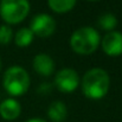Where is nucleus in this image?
Masks as SVG:
<instances>
[{
	"label": "nucleus",
	"instance_id": "nucleus-1",
	"mask_svg": "<svg viewBox=\"0 0 122 122\" xmlns=\"http://www.w3.org/2000/svg\"><path fill=\"white\" fill-rule=\"evenodd\" d=\"M110 88V78L106 70L92 68L88 70L82 78V91L89 100L103 98Z\"/></svg>",
	"mask_w": 122,
	"mask_h": 122
},
{
	"label": "nucleus",
	"instance_id": "nucleus-2",
	"mask_svg": "<svg viewBox=\"0 0 122 122\" xmlns=\"http://www.w3.org/2000/svg\"><path fill=\"white\" fill-rule=\"evenodd\" d=\"M101 44V37L97 30L90 26L80 27L70 37V46L74 52L88 56L94 53Z\"/></svg>",
	"mask_w": 122,
	"mask_h": 122
},
{
	"label": "nucleus",
	"instance_id": "nucleus-3",
	"mask_svg": "<svg viewBox=\"0 0 122 122\" xmlns=\"http://www.w3.org/2000/svg\"><path fill=\"white\" fill-rule=\"evenodd\" d=\"M2 85L11 96H21L30 88L29 72L19 65L10 66L4 74Z\"/></svg>",
	"mask_w": 122,
	"mask_h": 122
},
{
	"label": "nucleus",
	"instance_id": "nucleus-4",
	"mask_svg": "<svg viewBox=\"0 0 122 122\" xmlns=\"http://www.w3.org/2000/svg\"><path fill=\"white\" fill-rule=\"evenodd\" d=\"M30 12L29 0H1L0 17L6 24L21 23Z\"/></svg>",
	"mask_w": 122,
	"mask_h": 122
},
{
	"label": "nucleus",
	"instance_id": "nucleus-5",
	"mask_svg": "<svg viewBox=\"0 0 122 122\" xmlns=\"http://www.w3.org/2000/svg\"><path fill=\"white\" fill-rule=\"evenodd\" d=\"M55 85L61 92H72L80 85V76L71 68L61 69L55 76Z\"/></svg>",
	"mask_w": 122,
	"mask_h": 122
},
{
	"label": "nucleus",
	"instance_id": "nucleus-6",
	"mask_svg": "<svg viewBox=\"0 0 122 122\" xmlns=\"http://www.w3.org/2000/svg\"><path fill=\"white\" fill-rule=\"evenodd\" d=\"M29 29L32 31L33 36H38L41 38H46V37H50L51 35L55 33L56 21L50 14L39 13L32 18Z\"/></svg>",
	"mask_w": 122,
	"mask_h": 122
},
{
	"label": "nucleus",
	"instance_id": "nucleus-7",
	"mask_svg": "<svg viewBox=\"0 0 122 122\" xmlns=\"http://www.w3.org/2000/svg\"><path fill=\"white\" fill-rule=\"evenodd\" d=\"M102 50L110 57H117L122 55V33L117 31H110L104 35L101 41Z\"/></svg>",
	"mask_w": 122,
	"mask_h": 122
},
{
	"label": "nucleus",
	"instance_id": "nucleus-8",
	"mask_svg": "<svg viewBox=\"0 0 122 122\" xmlns=\"http://www.w3.org/2000/svg\"><path fill=\"white\" fill-rule=\"evenodd\" d=\"M32 66L37 74L45 77L51 76L55 71V62L52 57L46 53H38L37 56H35Z\"/></svg>",
	"mask_w": 122,
	"mask_h": 122
},
{
	"label": "nucleus",
	"instance_id": "nucleus-9",
	"mask_svg": "<svg viewBox=\"0 0 122 122\" xmlns=\"http://www.w3.org/2000/svg\"><path fill=\"white\" fill-rule=\"evenodd\" d=\"M21 106L15 98H6L0 103V116L6 121H13L19 117Z\"/></svg>",
	"mask_w": 122,
	"mask_h": 122
},
{
	"label": "nucleus",
	"instance_id": "nucleus-10",
	"mask_svg": "<svg viewBox=\"0 0 122 122\" xmlns=\"http://www.w3.org/2000/svg\"><path fill=\"white\" fill-rule=\"evenodd\" d=\"M47 116L52 122H63L68 116V109L64 102L55 101L47 108Z\"/></svg>",
	"mask_w": 122,
	"mask_h": 122
},
{
	"label": "nucleus",
	"instance_id": "nucleus-11",
	"mask_svg": "<svg viewBox=\"0 0 122 122\" xmlns=\"http://www.w3.org/2000/svg\"><path fill=\"white\" fill-rule=\"evenodd\" d=\"M77 0H47V5L50 10H52L56 13H68L71 11Z\"/></svg>",
	"mask_w": 122,
	"mask_h": 122
},
{
	"label": "nucleus",
	"instance_id": "nucleus-12",
	"mask_svg": "<svg viewBox=\"0 0 122 122\" xmlns=\"http://www.w3.org/2000/svg\"><path fill=\"white\" fill-rule=\"evenodd\" d=\"M33 33L29 27H23L20 29L14 37V41L19 47H26L33 41Z\"/></svg>",
	"mask_w": 122,
	"mask_h": 122
},
{
	"label": "nucleus",
	"instance_id": "nucleus-13",
	"mask_svg": "<svg viewBox=\"0 0 122 122\" xmlns=\"http://www.w3.org/2000/svg\"><path fill=\"white\" fill-rule=\"evenodd\" d=\"M97 24L102 30L110 32V31H114V29L117 26V18L113 13L108 12V13H104L98 17Z\"/></svg>",
	"mask_w": 122,
	"mask_h": 122
},
{
	"label": "nucleus",
	"instance_id": "nucleus-14",
	"mask_svg": "<svg viewBox=\"0 0 122 122\" xmlns=\"http://www.w3.org/2000/svg\"><path fill=\"white\" fill-rule=\"evenodd\" d=\"M13 39V30L7 24L0 25V44L7 45Z\"/></svg>",
	"mask_w": 122,
	"mask_h": 122
},
{
	"label": "nucleus",
	"instance_id": "nucleus-15",
	"mask_svg": "<svg viewBox=\"0 0 122 122\" xmlns=\"http://www.w3.org/2000/svg\"><path fill=\"white\" fill-rule=\"evenodd\" d=\"M52 90V85L50 84V83H41V85L38 86V92L39 94H44V95H46V94H49L50 91Z\"/></svg>",
	"mask_w": 122,
	"mask_h": 122
},
{
	"label": "nucleus",
	"instance_id": "nucleus-16",
	"mask_svg": "<svg viewBox=\"0 0 122 122\" xmlns=\"http://www.w3.org/2000/svg\"><path fill=\"white\" fill-rule=\"evenodd\" d=\"M26 122H46V121L43 120V119H30V120H27Z\"/></svg>",
	"mask_w": 122,
	"mask_h": 122
},
{
	"label": "nucleus",
	"instance_id": "nucleus-17",
	"mask_svg": "<svg viewBox=\"0 0 122 122\" xmlns=\"http://www.w3.org/2000/svg\"><path fill=\"white\" fill-rule=\"evenodd\" d=\"M0 69H1V59H0Z\"/></svg>",
	"mask_w": 122,
	"mask_h": 122
},
{
	"label": "nucleus",
	"instance_id": "nucleus-18",
	"mask_svg": "<svg viewBox=\"0 0 122 122\" xmlns=\"http://www.w3.org/2000/svg\"><path fill=\"white\" fill-rule=\"evenodd\" d=\"M89 1H97V0H89Z\"/></svg>",
	"mask_w": 122,
	"mask_h": 122
}]
</instances>
